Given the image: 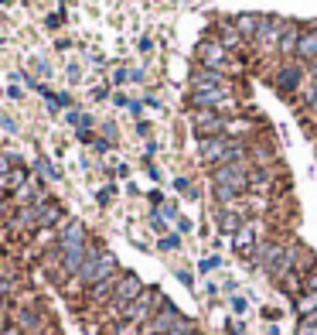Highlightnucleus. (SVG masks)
<instances>
[{"instance_id": "obj_7", "label": "nucleus", "mask_w": 317, "mask_h": 335, "mask_svg": "<svg viewBox=\"0 0 317 335\" xmlns=\"http://www.w3.org/2000/svg\"><path fill=\"white\" fill-rule=\"evenodd\" d=\"M178 321H181V315H178L170 304H160V308H157V315L147 321V332H150V335H168L170 328L178 325Z\"/></svg>"}, {"instance_id": "obj_8", "label": "nucleus", "mask_w": 317, "mask_h": 335, "mask_svg": "<svg viewBox=\"0 0 317 335\" xmlns=\"http://www.w3.org/2000/svg\"><path fill=\"white\" fill-rule=\"evenodd\" d=\"M283 253H286V246H280V243H260L252 256H256V263H260L266 274H273V270H276V263L283 260Z\"/></svg>"}, {"instance_id": "obj_24", "label": "nucleus", "mask_w": 317, "mask_h": 335, "mask_svg": "<svg viewBox=\"0 0 317 335\" xmlns=\"http://www.w3.org/2000/svg\"><path fill=\"white\" fill-rule=\"evenodd\" d=\"M307 103H310V106H317V79L307 86Z\"/></svg>"}, {"instance_id": "obj_16", "label": "nucleus", "mask_w": 317, "mask_h": 335, "mask_svg": "<svg viewBox=\"0 0 317 335\" xmlns=\"http://www.w3.org/2000/svg\"><path fill=\"white\" fill-rule=\"evenodd\" d=\"M297 311H300L304 318L317 315V294H310V291H307V294H300V297H297Z\"/></svg>"}, {"instance_id": "obj_18", "label": "nucleus", "mask_w": 317, "mask_h": 335, "mask_svg": "<svg viewBox=\"0 0 317 335\" xmlns=\"http://www.w3.org/2000/svg\"><path fill=\"white\" fill-rule=\"evenodd\" d=\"M297 28H294V24H290V28H286V31H283V41H280V52L283 55H290V52H297Z\"/></svg>"}, {"instance_id": "obj_2", "label": "nucleus", "mask_w": 317, "mask_h": 335, "mask_svg": "<svg viewBox=\"0 0 317 335\" xmlns=\"http://www.w3.org/2000/svg\"><path fill=\"white\" fill-rule=\"evenodd\" d=\"M202 161H208V164L242 161V147H239V140H232L228 134H218V137H205V140H202Z\"/></svg>"}, {"instance_id": "obj_12", "label": "nucleus", "mask_w": 317, "mask_h": 335, "mask_svg": "<svg viewBox=\"0 0 317 335\" xmlns=\"http://www.w3.org/2000/svg\"><path fill=\"white\" fill-rule=\"evenodd\" d=\"M218 226H222L225 233H239V229L246 226V219H242V212H239V205H236V202L222 209V216H218Z\"/></svg>"}, {"instance_id": "obj_5", "label": "nucleus", "mask_w": 317, "mask_h": 335, "mask_svg": "<svg viewBox=\"0 0 317 335\" xmlns=\"http://www.w3.org/2000/svg\"><path fill=\"white\" fill-rule=\"evenodd\" d=\"M225 123H228V120H222L215 110H198V113H194V130L202 134V140L205 137H218V134L225 130Z\"/></svg>"}, {"instance_id": "obj_21", "label": "nucleus", "mask_w": 317, "mask_h": 335, "mask_svg": "<svg viewBox=\"0 0 317 335\" xmlns=\"http://www.w3.org/2000/svg\"><path fill=\"white\" fill-rule=\"evenodd\" d=\"M246 130H252V123H246V120H228L225 123V134H246Z\"/></svg>"}, {"instance_id": "obj_4", "label": "nucleus", "mask_w": 317, "mask_h": 335, "mask_svg": "<svg viewBox=\"0 0 317 335\" xmlns=\"http://www.w3.org/2000/svg\"><path fill=\"white\" fill-rule=\"evenodd\" d=\"M215 185H225V188H232V192H246V185H249V171H246L242 161H225L215 168Z\"/></svg>"}, {"instance_id": "obj_22", "label": "nucleus", "mask_w": 317, "mask_h": 335, "mask_svg": "<svg viewBox=\"0 0 317 335\" xmlns=\"http://www.w3.org/2000/svg\"><path fill=\"white\" fill-rule=\"evenodd\" d=\"M304 291L317 294V267H314V270H307V277H304Z\"/></svg>"}, {"instance_id": "obj_1", "label": "nucleus", "mask_w": 317, "mask_h": 335, "mask_svg": "<svg viewBox=\"0 0 317 335\" xmlns=\"http://www.w3.org/2000/svg\"><path fill=\"white\" fill-rule=\"evenodd\" d=\"M144 291H147V287H144V284H140L133 274H123V277H120V284H116V291H112V297H110L106 318H110V321H123L126 304H133V301L144 294Z\"/></svg>"}, {"instance_id": "obj_25", "label": "nucleus", "mask_w": 317, "mask_h": 335, "mask_svg": "<svg viewBox=\"0 0 317 335\" xmlns=\"http://www.w3.org/2000/svg\"><path fill=\"white\" fill-rule=\"evenodd\" d=\"M10 171H14V168H10V161H7L4 154H0V178H7Z\"/></svg>"}, {"instance_id": "obj_9", "label": "nucleus", "mask_w": 317, "mask_h": 335, "mask_svg": "<svg viewBox=\"0 0 317 335\" xmlns=\"http://www.w3.org/2000/svg\"><path fill=\"white\" fill-rule=\"evenodd\" d=\"M191 86H194V93H205V89H228V82L218 76V69H194V72H191Z\"/></svg>"}, {"instance_id": "obj_13", "label": "nucleus", "mask_w": 317, "mask_h": 335, "mask_svg": "<svg viewBox=\"0 0 317 335\" xmlns=\"http://www.w3.org/2000/svg\"><path fill=\"white\" fill-rule=\"evenodd\" d=\"M202 59L208 62V69H225V45L222 41H208V45H202Z\"/></svg>"}, {"instance_id": "obj_3", "label": "nucleus", "mask_w": 317, "mask_h": 335, "mask_svg": "<svg viewBox=\"0 0 317 335\" xmlns=\"http://www.w3.org/2000/svg\"><path fill=\"white\" fill-rule=\"evenodd\" d=\"M164 304V297L157 294V291H144V294L136 297L133 304H126V311H123V321H130V325H147L150 318L157 315V308Z\"/></svg>"}, {"instance_id": "obj_27", "label": "nucleus", "mask_w": 317, "mask_h": 335, "mask_svg": "<svg viewBox=\"0 0 317 335\" xmlns=\"http://www.w3.org/2000/svg\"><path fill=\"white\" fill-rule=\"evenodd\" d=\"M191 335H198V332H191Z\"/></svg>"}, {"instance_id": "obj_20", "label": "nucleus", "mask_w": 317, "mask_h": 335, "mask_svg": "<svg viewBox=\"0 0 317 335\" xmlns=\"http://www.w3.org/2000/svg\"><path fill=\"white\" fill-rule=\"evenodd\" d=\"M297 335H317V315H310V318H300Z\"/></svg>"}, {"instance_id": "obj_11", "label": "nucleus", "mask_w": 317, "mask_h": 335, "mask_svg": "<svg viewBox=\"0 0 317 335\" xmlns=\"http://www.w3.org/2000/svg\"><path fill=\"white\" fill-rule=\"evenodd\" d=\"M228 99V89H205V93H194V106L198 110H222V103Z\"/></svg>"}, {"instance_id": "obj_15", "label": "nucleus", "mask_w": 317, "mask_h": 335, "mask_svg": "<svg viewBox=\"0 0 317 335\" xmlns=\"http://www.w3.org/2000/svg\"><path fill=\"white\" fill-rule=\"evenodd\" d=\"M297 82H300V69H297V65H290V69H283V72H280L276 86L286 93V89H297Z\"/></svg>"}, {"instance_id": "obj_10", "label": "nucleus", "mask_w": 317, "mask_h": 335, "mask_svg": "<svg viewBox=\"0 0 317 335\" xmlns=\"http://www.w3.org/2000/svg\"><path fill=\"white\" fill-rule=\"evenodd\" d=\"M120 270H116V274H110V277H102V280H96L92 287H89V301H92V304H102V301H106V304H110V297H112V291H116V284H120Z\"/></svg>"}, {"instance_id": "obj_6", "label": "nucleus", "mask_w": 317, "mask_h": 335, "mask_svg": "<svg viewBox=\"0 0 317 335\" xmlns=\"http://www.w3.org/2000/svg\"><path fill=\"white\" fill-rule=\"evenodd\" d=\"M260 233H262V226H260V222H246L242 229L236 233L232 246H236V250H239L242 256H252V253H256V246H260Z\"/></svg>"}, {"instance_id": "obj_19", "label": "nucleus", "mask_w": 317, "mask_h": 335, "mask_svg": "<svg viewBox=\"0 0 317 335\" xmlns=\"http://www.w3.org/2000/svg\"><path fill=\"white\" fill-rule=\"evenodd\" d=\"M218 31H222V45L225 48H239V31H236L232 24H222Z\"/></svg>"}, {"instance_id": "obj_17", "label": "nucleus", "mask_w": 317, "mask_h": 335, "mask_svg": "<svg viewBox=\"0 0 317 335\" xmlns=\"http://www.w3.org/2000/svg\"><path fill=\"white\" fill-rule=\"evenodd\" d=\"M270 185H273V181H270L266 171H249V185H246V188H252V192H270Z\"/></svg>"}, {"instance_id": "obj_26", "label": "nucleus", "mask_w": 317, "mask_h": 335, "mask_svg": "<svg viewBox=\"0 0 317 335\" xmlns=\"http://www.w3.org/2000/svg\"><path fill=\"white\" fill-rule=\"evenodd\" d=\"M0 335H20V328H18V325H10V328H4Z\"/></svg>"}, {"instance_id": "obj_14", "label": "nucleus", "mask_w": 317, "mask_h": 335, "mask_svg": "<svg viewBox=\"0 0 317 335\" xmlns=\"http://www.w3.org/2000/svg\"><path fill=\"white\" fill-rule=\"evenodd\" d=\"M297 55L300 59H317V31H304L297 38Z\"/></svg>"}, {"instance_id": "obj_23", "label": "nucleus", "mask_w": 317, "mask_h": 335, "mask_svg": "<svg viewBox=\"0 0 317 335\" xmlns=\"http://www.w3.org/2000/svg\"><path fill=\"white\" fill-rule=\"evenodd\" d=\"M239 28H242V31H260V21L256 18H239Z\"/></svg>"}]
</instances>
